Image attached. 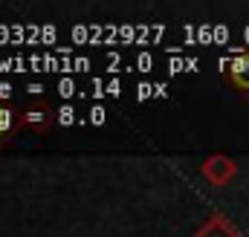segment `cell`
Instances as JSON below:
<instances>
[{"instance_id": "5b68a950", "label": "cell", "mask_w": 249, "mask_h": 237, "mask_svg": "<svg viewBox=\"0 0 249 237\" xmlns=\"http://www.w3.org/2000/svg\"><path fill=\"white\" fill-rule=\"evenodd\" d=\"M58 121H61V124H70V121H72V110H70V107H64L61 116H58Z\"/></svg>"}, {"instance_id": "277c9868", "label": "cell", "mask_w": 249, "mask_h": 237, "mask_svg": "<svg viewBox=\"0 0 249 237\" xmlns=\"http://www.w3.org/2000/svg\"><path fill=\"white\" fill-rule=\"evenodd\" d=\"M15 127H18V118H15V113H12V110H6V107H0V145L6 142V136H9Z\"/></svg>"}, {"instance_id": "6da1fadb", "label": "cell", "mask_w": 249, "mask_h": 237, "mask_svg": "<svg viewBox=\"0 0 249 237\" xmlns=\"http://www.w3.org/2000/svg\"><path fill=\"white\" fill-rule=\"evenodd\" d=\"M235 174H238V165H235V159L226 156V153H212V156L203 162V177L209 179L214 188L226 185Z\"/></svg>"}, {"instance_id": "3957f363", "label": "cell", "mask_w": 249, "mask_h": 237, "mask_svg": "<svg viewBox=\"0 0 249 237\" xmlns=\"http://www.w3.org/2000/svg\"><path fill=\"white\" fill-rule=\"evenodd\" d=\"M194 237H241V232H238V226H235L229 217L214 214V217H209V220L197 229Z\"/></svg>"}, {"instance_id": "7a4b0ae2", "label": "cell", "mask_w": 249, "mask_h": 237, "mask_svg": "<svg viewBox=\"0 0 249 237\" xmlns=\"http://www.w3.org/2000/svg\"><path fill=\"white\" fill-rule=\"evenodd\" d=\"M20 124L29 127V130H35V133H44V130H50L55 124V113L44 102H38V104H32L29 110L20 113Z\"/></svg>"}]
</instances>
